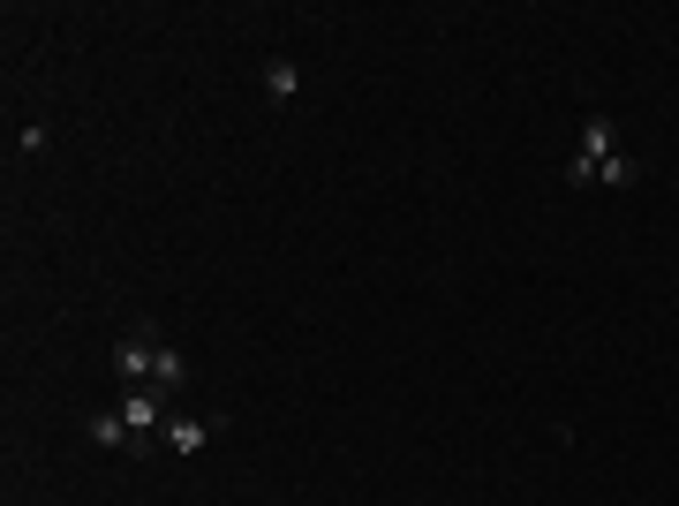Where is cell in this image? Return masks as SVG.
Masks as SVG:
<instances>
[{"instance_id": "obj_3", "label": "cell", "mask_w": 679, "mask_h": 506, "mask_svg": "<svg viewBox=\"0 0 679 506\" xmlns=\"http://www.w3.org/2000/svg\"><path fill=\"white\" fill-rule=\"evenodd\" d=\"M212 431H227V416H167V454H204L212 446Z\"/></svg>"}, {"instance_id": "obj_2", "label": "cell", "mask_w": 679, "mask_h": 506, "mask_svg": "<svg viewBox=\"0 0 679 506\" xmlns=\"http://www.w3.org/2000/svg\"><path fill=\"white\" fill-rule=\"evenodd\" d=\"M159 347H167V333L159 326H137V333L114 340V378L121 385H152V370H159Z\"/></svg>"}, {"instance_id": "obj_7", "label": "cell", "mask_w": 679, "mask_h": 506, "mask_svg": "<svg viewBox=\"0 0 679 506\" xmlns=\"http://www.w3.org/2000/svg\"><path fill=\"white\" fill-rule=\"evenodd\" d=\"M181 378H189V363H181V347H159V370H152V385H159V393H174V385H181Z\"/></svg>"}, {"instance_id": "obj_8", "label": "cell", "mask_w": 679, "mask_h": 506, "mask_svg": "<svg viewBox=\"0 0 679 506\" xmlns=\"http://www.w3.org/2000/svg\"><path fill=\"white\" fill-rule=\"evenodd\" d=\"M15 152L38 160V152H46V122H23V129H15Z\"/></svg>"}, {"instance_id": "obj_4", "label": "cell", "mask_w": 679, "mask_h": 506, "mask_svg": "<svg viewBox=\"0 0 679 506\" xmlns=\"http://www.w3.org/2000/svg\"><path fill=\"white\" fill-rule=\"evenodd\" d=\"M91 446H106V454H137V431L121 423V408H99V416H91Z\"/></svg>"}, {"instance_id": "obj_5", "label": "cell", "mask_w": 679, "mask_h": 506, "mask_svg": "<svg viewBox=\"0 0 679 506\" xmlns=\"http://www.w3.org/2000/svg\"><path fill=\"white\" fill-rule=\"evenodd\" d=\"M295 91H303V68L295 61H265V99L272 106H295Z\"/></svg>"}, {"instance_id": "obj_1", "label": "cell", "mask_w": 679, "mask_h": 506, "mask_svg": "<svg viewBox=\"0 0 679 506\" xmlns=\"http://www.w3.org/2000/svg\"><path fill=\"white\" fill-rule=\"evenodd\" d=\"M612 152H619V129H612L604 114H589V122H581V144H574V160H566V189H589Z\"/></svg>"}, {"instance_id": "obj_6", "label": "cell", "mask_w": 679, "mask_h": 506, "mask_svg": "<svg viewBox=\"0 0 679 506\" xmlns=\"http://www.w3.org/2000/svg\"><path fill=\"white\" fill-rule=\"evenodd\" d=\"M597 181H604V189H635V181H642V160H635V152H612V160L597 167Z\"/></svg>"}]
</instances>
